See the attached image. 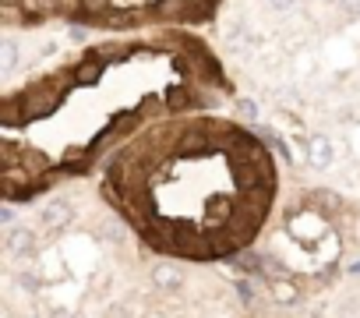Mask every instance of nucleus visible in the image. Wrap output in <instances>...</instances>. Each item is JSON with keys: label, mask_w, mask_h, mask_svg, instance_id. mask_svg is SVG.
<instances>
[{"label": "nucleus", "mask_w": 360, "mask_h": 318, "mask_svg": "<svg viewBox=\"0 0 360 318\" xmlns=\"http://www.w3.org/2000/svg\"><path fill=\"white\" fill-rule=\"evenodd\" d=\"M71 216H75V209H71V202H64V198H57V202H50V205L43 209V223H46L50 230L68 227V223H71Z\"/></svg>", "instance_id": "39448f33"}, {"label": "nucleus", "mask_w": 360, "mask_h": 318, "mask_svg": "<svg viewBox=\"0 0 360 318\" xmlns=\"http://www.w3.org/2000/svg\"><path fill=\"white\" fill-rule=\"evenodd\" d=\"M307 159H311V167H318V170L332 167V159H335L332 141H328L325 134H311V138H307Z\"/></svg>", "instance_id": "f03ea898"}, {"label": "nucleus", "mask_w": 360, "mask_h": 318, "mask_svg": "<svg viewBox=\"0 0 360 318\" xmlns=\"http://www.w3.org/2000/svg\"><path fill=\"white\" fill-rule=\"evenodd\" d=\"M339 4H342V11H346V15L360 18V0H339Z\"/></svg>", "instance_id": "9d476101"}, {"label": "nucleus", "mask_w": 360, "mask_h": 318, "mask_svg": "<svg viewBox=\"0 0 360 318\" xmlns=\"http://www.w3.org/2000/svg\"><path fill=\"white\" fill-rule=\"evenodd\" d=\"M155 15H159V18H169V22H195V18H198V11H195L191 0H159Z\"/></svg>", "instance_id": "f257e3e1"}, {"label": "nucleus", "mask_w": 360, "mask_h": 318, "mask_svg": "<svg viewBox=\"0 0 360 318\" xmlns=\"http://www.w3.org/2000/svg\"><path fill=\"white\" fill-rule=\"evenodd\" d=\"M0 4H4V8H8V11H11V8H15V4H25V0H0Z\"/></svg>", "instance_id": "ddd939ff"}, {"label": "nucleus", "mask_w": 360, "mask_h": 318, "mask_svg": "<svg viewBox=\"0 0 360 318\" xmlns=\"http://www.w3.org/2000/svg\"><path fill=\"white\" fill-rule=\"evenodd\" d=\"M0 53H4V57H0V71H15V64H18V46H15V39H4V43H0Z\"/></svg>", "instance_id": "0eeeda50"}, {"label": "nucleus", "mask_w": 360, "mask_h": 318, "mask_svg": "<svg viewBox=\"0 0 360 318\" xmlns=\"http://www.w3.org/2000/svg\"><path fill=\"white\" fill-rule=\"evenodd\" d=\"M0 223H4L8 230L15 227V209H11V205H4V209H0Z\"/></svg>", "instance_id": "9b49d317"}, {"label": "nucleus", "mask_w": 360, "mask_h": 318, "mask_svg": "<svg viewBox=\"0 0 360 318\" xmlns=\"http://www.w3.org/2000/svg\"><path fill=\"white\" fill-rule=\"evenodd\" d=\"M272 290H276V297H279L283 304H293V300H297V286H293V283H283V279H279V283H272Z\"/></svg>", "instance_id": "6e6552de"}, {"label": "nucleus", "mask_w": 360, "mask_h": 318, "mask_svg": "<svg viewBox=\"0 0 360 318\" xmlns=\"http://www.w3.org/2000/svg\"><path fill=\"white\" fill-rule=\"evenodd\" d=\"M152 283L159 290H180L184 286V272H180V265H173V262H159L152 269Z\"/></svg>", "instance_id": "20e7f679"}, {"label": "nucleus", "mask_w": 360, "mask_h": 318, "mask_svg": "<svg viewBox=\"0 0 360 318\" xmlns=\"http://www.w3.org/2000/svg\"><path fill=\"white\" fill-rule=\"evenodd\" d=\"M269 4H272L276 11H286V8H293V4H297V0H269Z\"/></svg>", "instance_id": "f8f14e48"}, {"label": "nucleus", "mask_w": 360, "mask_h": 318, "mask_svg": "<svg viewBox=\"0 0 360 318\" xmlns=\"http://www.w3.org/2000/svg\"><path fill=\"white\" fill-rule=\"evenodd\" d=\"M25 15H32L36 22L39 18H50V15H60V11H75L71 4H64V0H25Z\"/></svg>", "instance_id": "423d86ee"}, {"label": "nucleus", "mask_w": 360, "mask_h": 318, "mask_svg": "<svg viewBox=\"0 0 360 318\" xmlns=\"http://www.w3.org/2000/svg\"><path fill=\"white\" fill-rule=\"evenodd\" d=\"M32 244H36V234H32L29 227H11V230L4 234V251H8V255H29Z\"/></svg>", "instance_id": "7ed1b4c3"}, {"label": "nucleus", "mask_w": 360, "mask_h": 318, "mask_svg": "<svg viewBox=\"0 0 360 318\" xmlns=\"http://www.w3.org/2000/svg\"><path fill=\"white\" fill-rule=\"evenodd\" d=\"M237 113L248 117V120H255V117H258V103H255V99H237Z\"/></svg>", "instance_id": "1a4fd4ad"}]
</instances>
